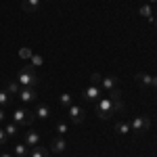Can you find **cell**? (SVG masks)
<instances>
[{
  "label": "cell",
  "mask_w": 157,
  "mask_h": 157,
  "mask_svg": "<svg viewBox=\"0 0 157 157\" xmlns=\"http://www.w3.org/2000/svg\"><path fill=\"white\" fill-rule=\"evenodd\" d=\"M55 130H57V134H59V136H65V134H67V124H65V121H57Z\"/></svg>",
  "instance_id": "23"
},
{
  "label": "cell",
  "mask_w": 157,
  "mask_h": 157,
  "mask_svg": "<svg viewBox=\"0 0 157 157\" xmlns=\"http://www.w3.org/2000/svg\"><path fill=\"white\" fill-rule=\"evenodd\" d=\"M101 80H103V78H101L98 73H92V75H90V84H94V86H101Z\"/></svg>",
  "instance_id": "25"
},
{
  "label": "cell",
  "mask_w": 157,
  "mask_h": 157,
  "mask_svg": "<svg viewBox=\"0 0 157 157\" xmlns=\"http://www.w3.org/2000/svg\"><path fill=\"white\" fill-rule=\"evenodd\" d=\"M19 90H21L19 82H9V84H6V92H9V94H19Z\"/></svg>",
  "instance_id": "19"
},
{
  "label": "cell",
  "mask_w": 157,
  "mask_h": 157,
  "mask_svg": "<svg viewBox=\"0 0 157 157\" xmlns=\"http://www.w3.org/2000/svg\"><path fill=\"white\" fill-rule=\"evenodd\" d=\"M115 132L120 134V136L130 134V124H128V121H117V124H115Z\"/></svg>",
  "instance_id": "16"
},
{
  "label": "cell",
  "mask_w": 157,
  "mask_h": 157,
  "mask_svg": "<svg viewBox=\"0 0 157 157\" xmlns=\"http://www.w3.org/2000/svg\"><path fill=\"white\" fill-rule=\"evenodd\" d=\"M128 124H130V132L134 134H145L147 130H151V117H147V115H136Z\"/></svg>",
  "instance_id": "3"
},
{
  "label": "cell",
  "mask_w": 157,
  "mask_h": 157,
  "mask_svg": "<svg viewBox=\"0 0 157 157\" xmlns=\"http://www.w3.org/2000/svg\"><path fill=\"white\" fill-rule=\"evenodd\" d=\"M59 103L63 107H69V105H71V94H69V92H63L59 97Z\"/></svg>",
  "instance_id": "22"
},
{
  "label": "cell",
  "mask_w": 157,
  "mask_h": 157,
  "mask_svg": "<svg viewBox=\"0 0 157 157\" xmlns=\"http://www.w3.org/2000/svg\"><path fill=\"white\" fill-rule=\"evenodd\" d=\"M17 82H19L21 88H36L40 80H38V75L34 73V67L27 65V67H23L21 71L17 73Z\"/></svg>",
  "instance_id": "2"
},
{
  "label": "cell",
  "mask_w": 157,
  "mask_h": 157,
  "mask_svg": "<svg viewBox=\"0 0 157 157\" xmlns=\"http://www.w3.org/2000/svg\"><path fill=\"white\" fill-rule=\"evenodd\" d=\"M19 57H21V59H29V57H32V50L29 48H21L19 50Z\"/></svg>",
  "instance_id": "26"
},
{
  "label": "cell",
  "mask_w": 157,
  "mask_h": 157,
  "mask_svg": "<svg viewBox=\"0 0 157 157\" xmlns=\"http://www.w3.org/2000/svg\"><path fill=\"white\" fill-rule=\"evenodd\" d=\"M0 157H13V155H9V153H2V155H0Z\"/></svg>",
  "instance_id": "29"
},
{
  "label": "cell",
  "mask_w": 157,
  "mask_h": 157,
  "mask_svg": "<svg viewBox=\"0 0 157 157\" xmlns=\"http://www.w3.org/2000/svg\"><path fill=\"white\" fill-rule=\"evenodd\" d=\"M98 97H101V86L90 84L88 88H84V90H82V98H84V101H88V103H97Z\"/></svg>",
  "instance_id": "6"
},
{
  "label": "cell",
  "mask_w": 157,
  "mask_h": 157,
  "mask_svg": "<svg viewBox=\"0 0 157 157\" xmlns=\"http://www.w3.org/2000/svg\"><path fill=\"white\" fill-rule=\"evenodd\" d=\"M153 88L157 90V78H153Z\"/></svg>",
  "instance_id": "28"
},
{
  "label": "cell",
  "mask_w": 157,
  "mask_h": 157,
  "mask_svg": "<svg viewBox=\"0 0 157 157\" xmlns=\"http://www.w3.org/2000/svg\"><path fill=\"white\" fill-rule=\"evenodd\" d=\"M27 147H38L40 145V132H36V130H27L25 132V140H23Z\"/></svg>",
  "instance_id": "10"
},
{
  "label": "cell",
  "mask_w": 157,
  "mask_h": 157,
  "mask_svg": "<svg viewBox=\"0 0 157 157\" xmlns=\"http://www.w3.org/2000/svg\"><path fill=\"white\" fill-rule=\"evenodd\" d=\"M67 115H69V120L75 124V126H80L82 121H84V109H82V105H69L67 107Z\"/></svg>",
  "instance_id": "5"
},
{
  "label": "cell",
  "mask_w": 157,
  "mask_h": 157,
  "mask_svg": "<svg viewBox=\"0 0 157 157\" xmlns=\"http://www.w3.org/2000/svg\"><path fill=\"white\" fill-rule=\"evenodd\" d=\"M17 128H19V126H17V124H15V121H11V124H6V126H4V132L9 134V138H11V136H15V134H17Z\"/></svg>",
  "instance_id": "20"
},
{
  "label": "cell",
  "mask_w": 157,
  "mask_h": 157,
  "mask_svg": "<svg viewBox=\"0 0 157 157\" xmlns=\"http://www.w3.org/2000/svg\"><path fill=\"white\" fill-rule=\"evenodd\" d=\"M6 120V113H4V107H0V124Z\"/></svg>",
  "instance_id": "27"
},
{
  "label": "cell",
  "mask_w": 157,
  "mask_h": 157,
  "mask_svg": "<svg viewBox=\"0 0 157 157\" xmlns=\"http://www.w3.org/2000/svg\"><path fill=\"white\" fill-rule=\"evenodd\" d=\"M13 153H15V157H27L29 155V147L25 145V143H17V145L13 147Z\"/></svg>",
  "instance_id": "14"
},
{
  "label": "cell",
  "mask_w": 157,
  "mask_h": 157,
  "mask_svg": "<svg viewBox=\"0 0 157 157\" xmlns=\"http://www.w3.org/2000/svg\"><path fill=\"white\" fill-rule=\"evenodd\" d=\"M67 149V140H65V136H57V138H52L50 140V153H63Z\"/></svg>",
  "instance_id": "8"
},
{
  "label": "cell",
  "mask_w": 157,
  "mask_h": 157,
  "mask_svg": "<svg viewBox=\"0 0 157 157\" xmlns=\"http://www.w3.org/2000/svg\"><path fill=\"white\" fill-rule=\"evenodd\" d=\"M94 111H97V115L101 120H109L113 113H117V111H124V103H121V92L120 88H115V90H111L105 98H101L94 103Z\"/></svg>",
  "instance_id": "1"
},
{
  "label": "cell",
  "mask_w": 157,
  "mask_h": 157,
  "mask_svg": "<svg viewBox=\"0 0 157 157\" xmlns=\"http://www.w3.org/2000/svg\"><path fill=\"white\" fill-rule=\"evenodd\" d=\"M23 11L25 13H38L40 6H42V0H23Z\"/></svg>",
  "instance_id": "12"
},
{
  "label": "cell",
  "mask_w": 157,
  "mask_h": 157,
  "mask_svg": "<svg viewBox=\"0 0 157 157\" xmlns=\"http://www.w3.org/2000/svg\"><path fill=\"white\" fill-rule=\"evenodd\" d=\"M17 97L21 98L23 103H34V101H36V97H38V94H36V88H21Z\"/></svg>",
  "instance_id": "9"
},
{
  "label": "cell",
  "mask_w": 157,
  "mask_h": 157,
  "mask_svg": "<svg viewBox=\"0 0 157 157\" xmlns=\"http://www.w3.org/2000/svg\"><path fill=\"white\" fill-rule=\"evenodd\" d=\"M101 88H103V90H107V92L115 90V88H117V78H113V75L103 78V80H101Z\"/></svg>",
  "instance_id": "11"
},
{
  "label": "cell",
  "mask_w": 157,
  "mask_h": 157,
  "mask_svg": "<svg viewBox=\"0 0 157 157\" xmlns=\"http://www.w3.org/2000/svg\"><path fill=\"white\" fill-rule=\"evenodd\" d=\"M9 143V134L4 132V128H0V147H6Z\"/></svg>",
  "instance_id": "24"
},
{
  "label": "cell",
  "mask_w": 157,
  "mask_h": 157,
  "mask_svg": "<svg viewBox=\"0 0 157 157\" xmlns=\"http://www.w3.org/2000/svg\"><path fill=\"white\" fill-rule=\"evenodd\" d=\"M32 115H34V120H40V121H46L50 117V109L48 105H44V103H38L34 111H32Z\"/></svg>",
  "instance_id": "7"
},
{
  "label": "cell",
  "mask_w": 157,
  "mask_h": 157,
  "mask_svg": "<svg viewBox=\"0 0 157 157\" xmlns=\"http://www.w3.org/2000/svg\"><path fill=\"white\" fill-rule=\"evenodd\" d=\"M140 15H143V17H145V19H149V21H153V9H151V6H149V4H143V6H140Z\"/></svg>",
  "instance_id": "18"
},
{
  "label": "cell",
  "mask_w": 157,
  "mask_h": 157,
  "mask_svg": "<svg viewBox=\"0 0 157 157\" xmlns=\"http://www.w3.org/2000/svg\"><path fill=\"white\" fill-rule=\"evenodd\" d=\"M13 121H15L17 126L29 128L32 121H34V115H32V111H27V109H15V113H13Z\"/></svg>",
  "instance_id": "4"
},
{
  "label": "cell",
  "mask_w": 157,
  "mask_h": 157,
  "mask_svg": "<svg viewBox=\"0 0 157 157\" xmlns=\"http://www.w3.org/2000/svg\"><path fill=\"white\" fill-rule=\"evenodd\" d=\"M13 103V94H9L6 90H0V107H6Z\"/></svg>",
  "instance_id": "17"
},
{
  "label": "cell",
  "mask_w": 157,
  "mask_h": 157,
  "mask_svg": "<svg viewBox=\"0 0 157 157\" xmlns=\"http://www.w3.org/2000/svg\"><path fill=\"white\" fill-rule=\"evenodd\" d=\"M153 23H155V25H157V17H153Z\"/></svg>",
  "instance_id": "30"
},
{
  "label": "cell",
  "mask_w": 157,
  "mask_h": 157,
  "mask_svg": "<svg viewBox=\"0 0 157 157\" xmlns=\"http://www.w3.org/2000/svg\"><path fill=\"white\" fill-rule=\"evenodd\" d=\"M50 151L48 149H44V147H32V151H29V157H48Z\"/></svg>",
  "instance_id": "15"
},
{
  "label": "cell",
  "mask_w": 157,
  "mask_h": 157,
  "mask_svg": "<svg viewBox=\"0 0 157 157\" xmlns=\"http://www.w3.org/2000/svg\"><path fill=\"white\" fill-rule=\"evenodd\" d=\"M134 78H136V82L143 86V88H151V86H153V75H149V73L140 71V73H136Z\"/></svg>",
  "instance_id": "13"
},
{
  "label": "cell",
  "mask_w": 157,
  "mask_h": 157,
  "mask_svg": "<svg viewBox=\"0 0 157 157\" xmlns=\"http://www.w3.org/2000/svg\"><path fill=\"white\" fill-rule=\"evenodd\" d=\"M29 63H32V67H40V65L44 63V59H42V55H34V52H32V57H29Z\"/></svg>",
  "instance_id": "21"
},
{
  "label": "cell",
  "mask_w": 157,
  "mask_h": 157,
  "mask_svg": "<svg viewBox=\"0 0 157 157\" xmlns=\"http://www.w3.org/2000/svg\"><path fill=\"white\" fill-rule=\"evenodd\" d=\"M151 2H155V0H151Z\"/></svg>",
  "instance_id": "31"
}]
</instances>
